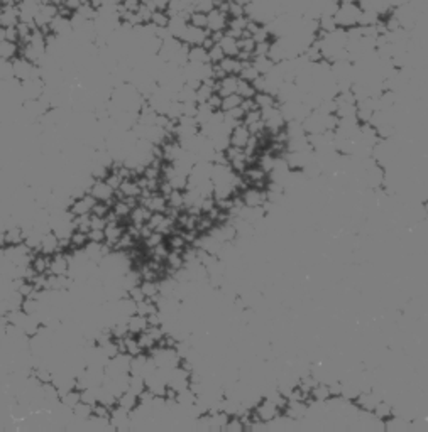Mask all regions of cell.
<instances>
[{"instance_id":"cell-1","label":"cell","mask_w":428,"mask_h":432,"mask_svg":"<svg viewBox=\"0 0 428 432\" xmlns=\"http://www.w3.org/2000/svg\"><path fill=\"white\" fill-rule=\"evenodd\" d=\"M240 198L244 206L254 208V206H262L266 203V191L259 189V187L254 186H247L240 191Z\"/></svg>"},{"instance_id":"cell-2","label":"cell","mask_w":428,"mask_h":432,"mask_svg":"<svg viewBox=\"0 0 428 432\" xmlns=\"http://www.w3.org/2000/svg\"><path fill=\"white\" fill-rule=\"evenodd\" d=\"M254 411V414L257 416L259 420H262V422H271V420H274L278 416H281V412L278 407L274 405V403L271 400H268V399H261V402L257 403V405L252 408Z\"/></svg>"},{"instance_id":"cell-3","label":"cell","mask_w":428,"mask_h":432,"mask_svg":"<svg viewBox=\"0 0 428 432\" xmlns=\"http://www.w3.org/2000/svg\"><path fill=\"white\" fill-rule=\"evenodd\" d=\"M49 272L53 275H68L70 272V258L63 252H56L49 257Z\"/></svg>"},{"instance_id":"cell-4","label":"cell","mask_w":428,"mask_h":432,"mask_svg":"<svg viewBox=\"0 0 428 432\" xmlns=\"http://www.w3.org/2000/svg\"><path fill=\"white\" fill-rule=\"evenodd\" d=\"M90 195H92L97 201H112L114 200L115 191L107 184L105 179H93L92 186H90Z\"/></svg>"},{"instance_id":"cell-5","label":"cell","mask_w":428,"mask_h":432,"mask_svg":"<svg viewBox=\"0 0 428 432\" xmlns=\"http://www.w3.org/2000/svg\"><path fill=\"white\" fill-rule=\"evenodd\" d=\"M95 203H97V200H95L90 192H87V195H83L81 198H78V200H73V203L68 208V211L73 216L88 214V213H92V208L95 206Z\"/></svg>"},{"instance_id":"cell-6","label":"cell","mask_w":428,"mask_h":432,"mask_svg":"<svg viewBox=\"0 0 428 432\" xmlns=\"http://www.w3.org/2000/svg\"><path fill=\"white\" fill-rule=\"evenodd\" d=\"M210 34L208 29H198V27H193V26H187V29H185L183 36L179 41L185 42L187 46H201V42H203V39Z\"/></svg>"},{"instance_id":"cell-7","label":"cell","mask_w":428,"mask_h":432,"mask_svg":"<svg viewBox=\"0 0 428 432\" xmlns=\"http://www.w3.org/2000/svg\"><path fill=\"white\" fill-rule=\"evenodd\" d=\"M207 29L210 32H220L227 29V22H229V15L220 12V10L213 9L212 12L207 14Z\"/></svg>"},{"instance_id":"cell-8","label":"cell","mask_w":428,"mask_h":432,"mask_svg":"<svg viewBox=\"0 0 428 432\" xmlns=\"http://www.w3.org/2000/svg\"><path fill=\"white\" fill-rule=\"evenodd\" d=\"M49 31H51L54 36H58V37H68V36H71V34H73V26H71L70 17L56 15L54 19L51 20V24H49Z\"/></svg>"},{"instance_id":"cell-9","label":"cell","mask_w":428,"mask_h":432,"mask_svg":"<svg viewBox=\"0 0 428 432\" xmlns=\"http://www.w3.org/2000/svg\"><path fill=\"white\" fill-rule=\"evenodd\" d=\"M249 139H251V132H249V128H247L244 123H240V125H237V127H234L232 130H230V134H229L230 145L239 147V149H244V147L247 145V142H249Z\"/></svg>"},{"instance_id":"cell-10","label":"cell","mask_w":428,"mask_h":432,"mask_svg":"<svg viewBox=\"0 0 428 432\" xmlns=\"http://www.w3.org/2000/svg\"><path fill=\"white\" fill-rule=\"evenodd\" d=\"M19 24L17 5H0V27H15Z\"/></svg>"},{"instance_id":"cell-11","label":"cell","mask_w":428,"mask_h":432,"mask_svg":"<svg viewBox=\"0 0 428 432\" xmlns=\"http://www.w3.org/2000/svg\"><path fill=\"white\" fill-rule=\"evenodd\" d=\"M237 81H239V76H235V75H227L225 78L218 79L217 87H215V93L220 95L222 98L223 96L237 93Z\"/></svg>"},{"instance_id":"cell-12","label":"cell","mask_w":428,"mask_h":432,"mask_svg":"<svg viewBox=\"0 0 428 432\" xmlns=\"http://www.w3.org/2000/svg\"><path fill=\"white\" fill-rule=\"evenodd\" d=\"M58 242L59 238L54 235V231H48L41 236V245H39V252L43 255H53L58 252Z\"/></svg>"},{"instance_id":"cell-13","label":"cell","mask_w":428,"mask_h":432,"mask_svg":"<svg viewBox=\"0 0 428 432\" xmlns=\"http://www.w3.org/2000/svg\"><path fill=\"white\" fill-rule=\"evenodd\" d=\"M17 56H21V46L19 42L14 41H2L0 42V59L12 61Z\"/></svg>"},{"instance_id":"cell-14","label":"cell","mask_w":428,"mask_h":432,"mask_svg":"<svg viewBox=\"0 0 428 432\" xmlns=\"http://www.w3.org/2000/svg\"><path fill=\"white\" fill-rule=\"evenodd\" d=\"M127 328H129V333L134 334V336H137L139 333H142L148 329V319H146V316H140V314H132L127 317Z\"/></svg>"},{"instance_id":"cell-15","label":"cell","mask_w":428,"mask_h":432,"mask_svg":"<svg viewBox=\"0 0 428 432\" xmlns=\"http://www.w3.org/2000/svg\"><path fill=\"white\" fill-rule=\"evenodd\" d=\"M254 101L256 106L259 110H266V108H273V106H279V101L276 98V95L266 93V92H259L254 95Z\"/></svg>"},{"instance_id":"cell-16","label":"cell","mask_w":428,"mask_h":432,"mask_svg":"<svg viewBox=\"0 0 428 432\" xmlns=\"http://www.w3.org/2000/svg\"><path fill=\"white\" fill-rule=\"evenodd\" d=\"M137 403H139V397L136 394H132L131 390H126L124 394L117 397V405L122 407L124 411H127V412L134 411V408L137 407Z\"/></svg>"},{"instance_id":"cell-17","label":"cell","mask_w":428,"mask_h":432,"mask_svg":"<svg viewBox=\"0 0 428 432\" xmlns=\"http://www.w3.org/2000/svg\"><path fill=\"white\" fill-rule=\"evenodd\" d=\"M151 214H153V211H151L149 208H146L142 206V204H137L136 208H132V211H131V221H132V225H144V223H148V220L151 218Z\"/></svg>"},{"instance_id":"cell-18","label":"cell","mask_w":428,"mask_h":432,"mask_svg":"<svg viewBox=\"0 0 428 432\" xmlns=\"http://www.w3.org/2000/svg\"><path fill=\"white\" fill-rule=\"evenodd\" d=\"M188 62H195V64H205L208 61V51L203 46H191L188 49Z\"/></svg>"},{"instance_id":"cell-19","label":"cell","mask_w":428,"mask_h":432,"mask_svg":"<svg viewBox=\"0 0 428 432\" xmlns=\"http://www.w3.org/2000/svg\"><path fill=\"white\" fill-rule=\"evenodd\" d=\"M393 411H394V407L391 405V403L384 402V399H382V400L377 402V405L373 408V416H374L376 419H379V420H382V422H384L386 419H390V417L394 416Z\"/></svg>"},{"instance_id":"cell-20","label":"cell","mask_w":428,"mask_h":432,"mask_svg":"<svg viewBox=\"0 0 428 432\" xmlns=\"http://www.w3.org/2000/svg\"><path fill=\"white\" fill-rule=\"evenodd\" d=\"M252 64L259 71V75H268L274 68V61L269 56H252Z\"/></svg>"},{"instance_id":"cell-21","label":"cell","mask_w":428,"mask_h":432,"mask_svg":"<svg viewBox=\"0 0 428 432\" xmlns=\"http://www.w3.org/2000/svg\"><path fill=\"white\" fill-rule=\"evenodd\" d=\"M218 44H220V48H222L225 56H230V58H237V54H239L237 39L229 37V36H225V34H223V37L220 39V42H218Z\"/></svg>"},{"instance_id":"cell-22","label":"cell","mask_w":428,"mask_h":432,"mask_svg":"<svg viewBox=\"0 0 428 432\" xmlns=\"http://www.w3.org/2000/svg\"><path fill=\"white\" fill-rule=\"evenodd\" d=\"M222 66V70L227 73V75H235L237 76L240 73V61L237 58H230V56H225V58L218 62Z\"/></svg>"},{"instance_id":"cell-23","label":"cell","mask_w":428,"mask_h":432,"mask_svg":"<svg viewBox=\"0 0 428 432\" xmlns=\"http://www.w3.org/2000/svg\"><path fill=\"white\" fill-rule=\"evenodd\" d=\"M188 243L187 240H185V236L181 235V233H171L170 238H168V248L173 250V252H178V253H181L185 247H187Z\"/></svg>"},{"instance_id":"cell-24","label":"cell","mask_w":428,"mask_h":432,"mask_svg":"<svg viewBox=\"0 0 428 432\" xmlns=\"http://www.w3.org/2000/svg\"><path fill=\"white\" fill-rule=\"evenodd\" d=\"M310 397H312L313 400H318V402H325L330 399V392H329V385L327 383H317L310 392Z\"/></svg>"},{"instance_id":"cell-25","label":"cell","mask_w":428,"mask_h":432,"mask_svg":"<svg viewBox=\"0 0 428 432\" xmlns=\"http://www.w3.org/2000/svg\"><path fill=\"white\" fill-rule=\"evenodd\" d=\"M168 206L170 208H176V209H183L185 208V198H183V191L179 189H173L170 195L166 196Z\"/></svg>"},{"instance_id":"cell-26","label":"cell","mask_w":428,"mask_h":432,"mask_svg":"<svg viewBox=\"0 0 428 432\" xmlns=\"http://www.w3.org/2000/svg\"><path fill=\"white\" fill-rule=\"evenodd\" d=\"M207 14L203 12H196V10H193V12H190V17H188V24L190 26H193V27H198V29H207Z\"/></svg>"},{"instance_id":"cell-27","label":"cell","mask_w":428,"mask_h":432,"mask_svg":"<svg viewBox=\"0 0 428 432\" xmlns=\"http://www.w3.org/2000/svg\"><path fill=\"white\" fill-rule=\"evenodd\" d=\"M73 414L78 417V419H83V420H88L90 417H92V405H88V403L85 402H78L75 407L71 408Z\"/></svg>"},{"instance_id":"cell-28","label":"cell","mask_w":428,"mask_h":432,"mask_svg":"<svg viewBox=\"0 0 428 432\" xmlns=\"http://www.w3.org/2000/svg\"><path fill=\"white\" fill-rule=\"evenodd\" d=\"M237 95H240L242 98H254L256 90H254V87H252V83L244 81V79L239 78V81H237Z\"/></svg>"},{"instance_id":"cell-29","label":"cell","mask_w":428,"mask_h":432,"mask_svg":"<svg viewBox=\"0 0 428 432\" xmlns=\"http://www.w3.org/2000/svg\"><path fill=\"white\" fill-rule=\"evenodd\" d=\"M70 243H71V248H83L88 243V233L75 230L70 236Z\"/></svg>"},{"instance_id":"cell-30","label":"cell","mask_w":428,"mask_h":432,"mask_svg":"<svg viewBox=\"0 0 428 432\" xmlns=\"http://www.w3.org/2000/svg\"><path fill=\"white\" fill-rule=\"evenodd\" d=\"M240 101H242V96L237 95V93L229 95V96H223V98H222V105H220V110H222V112L232 110V108H235V106L240 105Z\"/></svg>"},{"instance_id":"cell-31","label":"cell","mask_w":428,"mask_h":432,"mask_svg":"<svg viewBox=\"0 0 428 432\" xmlns=\"http://www.w3.org/2000/svg\"><path fill=\"white\" fill-rule=\"evenodd\" d=\"M151 24L154 27H168L170 24V14L168 12H161V10H154L153 15H151Z\"/></svg>"},{"instance_id":"cell-32","label":"cell","mask_w":428,"mask_h":432,"mask_svg":"<svg viewBox=\"0 0 428 432\" xmlns=\"http://www.w3.org/2000/svg\"><path fill=\"white\" fill-rule=\"evenodd\" d=\"M9 79H14L12 61L0 59V81H9Z\"/></svg>"},{"instance_id":"cell-33","label":"cell","mask_w":428,"mask_h":432,"mask_svg":"<svg viewBox=\"0 0 428 432\" xmlns=\"http://www.w3.org/2000/svg\"><path fill=\"white\" fill-rule=\"evenodd\" d=\"M223 430H227V432H242V430H246V427H244V422L240 420V417L230 416L229 420H227V424H225Z\"/></svg>"},{"instance_id":"cell-34","label":"cell","mask_w":428,"mask_h":432,"mask_svg":"<svg viewBox=\"0 0 428 432\" xmlns=\"http://www.w3.org/2000/svg\"><path fill=\"white\" fill-rule=\"evenodd\" d=\"M213 9H215V0H195V4H193V10H196V12L208 14V12H212ZM193 10H191V12H193Z\"/></svg>"},{"instance_id":"cell-35","label":"cell","mask_w":428,"mask_h":432,"mask_svg":"<svg viewBox=\"0 0 428 432\" xmlns=\"http://www.w3.org/2000/svg\"><path fill=\"white\" fill-rule=\"evenodd\" d=\"M223 58H225V54L220 48V44H213V46L208 49V61H210L212 64H218Z\"/></svg>"},{"instance_id":"cell-36","label":"cell","mask_w":428,"mask_h":432,"mask_svg":"<svg viewBox=\"0 0 428 432\" xmlns=\"http://www.w3.org/2000/svg\"><path fill=\"white\" fill-rule=\"evenodd\" d=\"M162 242H165V235L159 233V231H153L148 238H144V245L148 247L149 250H153L154 247H157Z\"/></svg>"},{"instance_id":"cell-37","label":"cell","mask_w":428,"mask_h":432,"mask_svg":"<svg viewBox=\"0 0 428 432\" xmlns=\"http://www.w3.org/2000/svg\"><path fill=\"white\" fill-rule=\"evenodd\" d=\"M247 15H240V17H229L227 27L230 29H237V31H244L247 26Z\"/></svg>"},{"instance_id":"cell-38","label":"cell","mask_w":428,"mask_h":432,"mask_svg":"<svg viewBox=\"0 0 428 432\" xmlns=\"http://www.w3.org/2000/svg\"><path fill=\"white\" fill-rule=\"evenodd\" d=\"M237 46H239V51H242V53H254V48H256V41L252 37H240L237 39Z\"/></svg>"},{"instance_id":"cell-39","label":"cell","mask_w":428,"mask_h":432,"mask_svg":"<svg viewBox=\"0 0 428 432\" xmlns=\"http://www.w3.org/2000/svg\"><path fill=\"white\" fill-rule=\"evenodd\" d=\"M269 48H271V41L256 42V48H254V53H252V56H268Z\"/></svg>"},{"instance_id":"cell-40","label":"cell","mask_w":428,"mask_h":432,"mask_svg":"<svg viewBox=\"0 0 428 432\" xmlns=\"http://www.w3.org/2000/svg\"><path fill=\"white\" fill-rule=\"evenodd\" d=\"M170 2L171 0H153L151 4H148L153 10H161V12H168L170 9Z\"/></svg>"},{"instance_id":"cell-41","label":"cell","mask_w":428,"mask_h":432,"mask_svg":"<svg viewBox=\"0 0 428 432\" xmlns=\"http://www.w3.org/2000/svg\"><path fill=\"white\" fill-rule=\"evenodd\" d=\"M88 242L104 243L105 242V231L104 230H90L88 231Z\"/></svg>"},{"instance_id":"cell-42","label":"cell","mask_w":428,"mask_h":432,"mask_svg":"<svg viewBox=\"0 0 428 432\" xmlns=\"http://www.w3.org/2000/svg\"><path fill=\"white\" fill-rule=\"evenodd\" d=\"M165 213H153L151 214V218L148 220V225H149V228H153V230H156L157 226H159L161 223H162V220H165Z\"/></svg>"},{"instance_id":"cell-43","label":"cell","mask_w":428,"mask_h":432,"mask_svg":"<svg viewBox=\"0 0 428 432\" xmlns=\"http://www.w3.org/2000/svg\"><path fill=\"white\" fill-rule=\"evenodd\" d=\"M223 113H225V117L232 118V120H242V118H244V115H246V112L242 110L240 105L235 106V108H232V110H229V112H223Z\"/></svg>"},{"instance_id":"cell-44","label":"cell","mask_w":428,"mask_h":432,"mask_svg":"<svg viewBox=\"0 0 428 432\" xmlns=\"http://www.w3.org/2000/svg\"><path fill=\"white\" fill-rule=\"evenodd\" d=\"M207 105L212 108L213 112L215 110H220V105H222V96L218 95V93H213L210 98L207 100Z\"/></svg>"},{"instance_id":"cell-45","label":"cell","mask_w":428,"mask_h":432,"mask_svg":"<svg viewBox=\"0 0 428 432\" xmlns=\"http://www.w3.org/2000/svg\"><path fill=\"white\" fill-rule=\"evenodd\" d=\"M5 41H14V42H19L17 29H15V27H5Z\"/></svg>"},{"instance_id":"cell-46","label":"cell","mask_w":428,"mask_h":432,"mask_svg":"<svg viewBox=\"0 0 428 432\" xmlns=\"http://www.w3.org/2000/svg\"><path fill=\"white\" fill-rule=\"evenodd\" d=\"M240 108L244 112H251V110H256V101H254V98H242V101H240Z\"/></svg>"},{"instance_id":"cell-47","label":"cell","mask_w":428,"mask_h":432,"mask_svg":"<svg viewBox=\"0 0 428 432\" xmlns=\"http://www.w3.org/2000/svg\"><path fill=\"white\" fill-rule=\"evenodd\" d=\"M153 0H140V4H151Z\"/></svg>"}]
</instances>
